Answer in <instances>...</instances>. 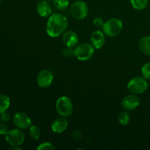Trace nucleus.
<instances>
[{"label":"nucleus","mask_w":150,"mask_h":150,"mask_svg":"<svg viewBox=\"0 0 150 150\" xmlns=\"http://www.w3.org/2000/svg\"><path fill=\"white\" fill-rule=\"evenodd\" d=\"M73 138H74L76 140H81L82 139V134L79 130H75L74 133H73Z\"/></svg>","instance_id":"bb28decb"},{"label":"nucleus","mask_w":150,"mask_h":150,"mask_svg":"<svg viewBox=\"0 0 150 150\" xmlns=\"http://www.w3.org/2000/svg\"><path fill=\"white\" fill-rule=\"evenodd\" d=\"M68 26L67 18L61 13H53L48 17L46 33L51 38H57L62 35Z\"/></svg>","instance_id":"f257e3e1"},{"label":"nucleus","mask_w":150,"mask_h":150,"mask_svg":"<svg viewBox=\"0 0 150 150\" xmlns=\"http://www.w3.org/2000/svg\"><path fill=\"white\" fill-rule=\"evenodd\" d=\"M53 4L56 9L62 11L66 10L70 5V1L69 0H54Z\"/></svg>","instance_id":"6ab92c4d"},{"label":"nucleus","mask_w":150,"mask_h":150,"mask_svg":"<svg viewBox=\"0 0 150 150\" xmlns=\"http://www.w3.org/2000/svg\"><path fill=\"white\" fill-rule=\"evenodd\" d=\"M67 126L68 121L66 117L60 116L53 121L51 124V130L54 133H62L67 128Z\"/></svg>","instance_id":"ddd939ff"},{"label":"nucleus","mask_w":150,"mask_h":150,"mask_svg":"<svg viewBox=\"0 0 150 150\" xmlns=\"http://www.w3.org/2000/svg\"><path fill=\"white\" fill-rule=\"evenodd\" d=\"M62 55L67 58H71V57H75L74 49H73V48L66 46V48L62 50Z\"/></svg>","instance_id":"5701e85b"},{"label":"nucleus","mask_w":150,"mask_h":150,"mask_svg":"<svg viewBox=\"0 0 150 150\" xmlns=\"http://www.w3.org/2000/svg\"><path fill=\"white\" fill-rule=\"evenodd\" d=\"M62 35V42L66 46L73 48L78 45L79 36L74 31H65Z\"/></svg>","instance_id":"f8f14e48"},{"label":"nucleus","mask_w":150,"mask_h":150,"mask_svg":"<svg viewBox=\"0 0 150 150\" xmlns=\"http://www.w3.org/2000/svg\"><path fill=\"white\" fill-rule=\"evenodd\" d=\"M123 29V23L120 19L112 18L108 19L103 26L102 29L103 33L108 37H116L121 33Z\"/></svg>","instance_id":"f03ea898"},{"label":"nucleus","mask_w":150,"mask_h":150,"mask_svg":"<svg viewBox=\"0 0 150 150\" xmlns=\"http://www.w3.org/2000/svg\"><path fill=\"white\" fill-rule=\"evenodd\" d=\"M119 123L122 125H127L130 121V116L127 111H121L117 116Z\"/></svg>","instance_id":"a211bd4d"},{"label":"nucleus","mask_w":150,"mask_h":150,"mask_svg":"<svg viewBox=\"0 0 150 150\" xmlns=\"http://www.w3.org/2000/svg\"><path fill=\"white\" fill-rule=\"evenodd\" d=\"M70 12L71 16L76 20H83L87 16L89 9L85 1L77 0L70 6Z\"/></svg>","instance_id":"423d86ee"},{"label":"nucleus","mask_w":150,"mask_h":150,"mask_svg":"<svg viewBox=\"0 0 150 150\" xmlns=\"http://www.w3.org/2000/svg\"><path fill=\"white\" fill-rule=\"evenodd\" d=\"M9 149L10 150H21L20 147H19V146H11L10 148H9Z\"/></svg>","instance_id":"cd10ccee"},{"label":"nucleus","mask_w":150,"mask_h":150,"mask_svg":"<svg viewBox=\"0 0 150 150\" xmlns=\"http://www.w3.org/2000/svg\"><path fill=\"white\" fill-rule=\"evenodd\" d=\"M95 49L93 45L88 42L78 44L75 48V57L80 61H86L93 57L95 54Z\"/></svg>","instance_id":"20e7f679"},{"label":"nucleus","mask_w":150,"mask_h":150,"mask_svg":"<svg viewBox=\"0 0 150 150\" xmlns=\"http://www.w3.org/2000/svg\"><path fill=\"white\" fill-rule=\"evenodd\" d=\"M36 9L38 15L41 17H49L52 14V8H51V4L45 0L39 1L37 4Z\"/></svg>","instance_id":"4468645a"},{"label":"nucleus","mask_w":150,"mask_h":150,"mask_svg":"<svg viewBox=\"0 0 150 150\" xmlns=\"http://www.w3.org/2000/svg\"><path fill=\"white\" fill-rule=\"evenodd\" d=\"M142 76L146 79H150V62H146L142 66L141 70Z\"/></svg>","instance_id":"412c9836"},{"label":"nucleus","mask_w":150,"mask_h":150,"mask_svg":"<svg viewBox=\"0 0 150 150\" xmlns=\"http://www.w3.org/2000/svg\"><path fill=\"white\" fill-rule=\"evenodd\" d=\"M37 149L38 150H54L55 147L50 142H43V143L40 144Z\"/></svg>","instance_id":"4be33fe9"},{"label":"nucleus","mask_w":150,"mask_h":150,"mask_svg":"<svg viewBox=\"0 0 150 150\" xmlns=\"http://www.w3.org/2000/svg\"><path fill=\"white\" fill-rule=\"evenodd\" d=\"M0 120L3 122H8L10 120V116L8 113L3 112L0 114Z\"/></svg>","instance_id":"a878e982"},{"label":"nucleus","mask_w":150,"mask_h":150,"mask_svg":"<svg viewBox=\"0 0 150 150\" xmlns=\"http://www.w3.org/2000/svg\"><path fill=\"white\" fill-rule=\"evenodd\" d=\"M10 105V99L7 95H0V114L5 112Z\"/></svg>","instance_id":"dca6fc26"},{"label":"nucleus","mask_w":150,"mask_h":150,"mask_svg":"<svg viewBox=\"0 0 150 150\" xmlns=\"http://www.w3.org/2000/svg\"><path fill=\"white\" fill-rule=\"evenodd\" d=\"M54 81V76L48 70H42L38 74L37 82L40 87L47 88L50 86Z\"/></svg>","instance_id":"9d476101"},{"label":"nucleus","mask_w":150,"mask_h":150,"mask_svg":"<svg viewBox=\"0 0 150 150\" xmlns=\"http://www.w3.org/2000/svg\"><path fill=\"white\" fill-rule=\"evenodd\" d=\"M149 86L147 79L143 76H136L133 78L127 83V89L129 92L135 95H139L146 92Z\"/></svg>","instance_id":"7ed1b4c3"},{"label":"nucleus","mask_w":150,"mask_h":150,"mask_svg":"<svg viewBox=\"0 0 150 150\" xmlns=\"http://www.w3.org/2000/svg\"><path fill=\"white\" fill-rule=\"evenodd\" d=\"M29 136L34 140H38L40 138L41 130L38 126L31 125L29 127Z\"/></svg>","instance_id":"aec40b11"},{"label":"nucleus","mask_w":150,"mask_h":150,"mask_svg":"<svg viewBox=\"0 0 150 150\" xmlns=\"http://www.w3.org/2000/svg\"><path fill=\"white\" fill-rule=\"evenodd\" d=\"M132 7L137 10H143L147 7L149 0H130Z\"/></svg>","instance_id":"f3484780"},{"label":"nucleus","mask_w":150,"mask_h":150,"mask_svg":"<svg viewBox=\"0 0 150 150\" xmlns=\"http://www.w3.org/2000/svg\"><path fill=\"white\" fill-rule=\"evenodd\" d=\"M5 140L10 146H21L24 142L25 135L21 129H12L5 135Z\"/></svg>","instance_id":"0eeeda50"},{"label":"nucleus","mask_w":150,"mask_h":150,"mask_svg":"<svg viewBox=\"0 0 150 150\" xmlns=\"http://www.w3.org/2000/svg\"><path fill=\"white\" fill-rule=\"evenodd\" d=\"M139 48L143 54L150 57V36H144L139 42Z\"/></svg>","instance_id":"2eb2a0df"},{"label":"nucleus","mask_w":150,"mask_h":150,"mask_svg":"<svg viewBox=\"0 0 150 150\" xmlns=\"http://www.w3.org/2000/svg\"><path fill=\"white\" fill-rule=\"evenodd\" d=\"M13 121L15 126L21 130H26L32 125V120L30 117L23 112L16 113L13 116Z\"/></svg>","instance_id":"6e6552de"},{"label":"nucleus","mask_w":150,"mask_h":150,"mask_svg":"<svg viewBox=\"0 0 150 150\" xmlns=\"http://www.w3.org/2000/svg\"><path fill=\"white\" fill-rule=\"evenodd\" d=\"M56 109L57 113L62 117H70L73 111V102L68 97H60L56 102Z\"/></svg>","instance_id":"39448f33"},{"label":"nucleus","mask_w":150,"mask_h":150,"mask_svg":"<svg viewBox=\"0 0 150 150\" xmlns=\"http://www.w3.org/2000/svg\"><path fill=\"white\" fill-rule=\"evenodd\" d=\"M91 44L93 45L95 49H100L103 48L105 44V34L103 31L96 30L93 32L90 37Z\"/></svg>","instance_id":"9b49d317"},{"label":"nucleus","mask_w":150,"mask_h":150,"mask_svg":"<svg viewBox=\"0 0 150 150\" xmlns=\"http://www.w3.org/2000/svg\"><path fill=\"white\" fill-rule=\"evenodd\" d=\"M92 23H93L94 26L97 28L103 27V24H104V21H103V18L101 17H99V16H98V17H95V18L93 19V21H92Z\"/></svg>","instance_id":"b1692460"},{"label":"nucleus","mask_w":150,"mask_h":150,"mask_svg":"<svg viewBox=\"0 0 150 150\" xmlns=\"http://www.w3.org/2000/svg\"><path fill=\"white\" fill-rule=\"evenodd\" d=\"M45 1H54V0H45Z\"/></svg>","instance_id":"c85d7f7f"},{"label":"nucleus","mask_w":150,"mask_h":150,"mask_svg":"<svg viewBox=\"0 0 150 150\" xmlns=\"http://www.w3.org/2000/svg\"><path fill=\"white\" fill-rule=\"evenodd\" d=\"M9 131V128L7 125L5 124V122L0 123V135H6L7 132Z\"/></svg>","instance_id":"393cba45"},{"label":"nucleus","mask_w":150,"mask_h":150,"mask_svg":"<svg viewBox=\"0 0 150 150\" xmlns=\"http://www.w3.org/2000/svg\"><path fill=\"white\" fill-rule=\"evenodd\" d=\"M141 100L135 94H130L125 97L122 100V106L126 111H133L139 106Z\"/></svg>","instance_id":"1a4fd4ad"},{"label":"nucleus","mask_w":150,"mask_h":150,"mask_svg":"<svg viewBox=\"0 0 150 150\" xmlns=\"http://www.w3.org/2000/svg\"><path fill=\"white\" fill-rule=\"evenodd\" d=\"M1 1H2V0H0V4H1Z\"/></svg>","instance_id":"c756f323"}]
</instances>
